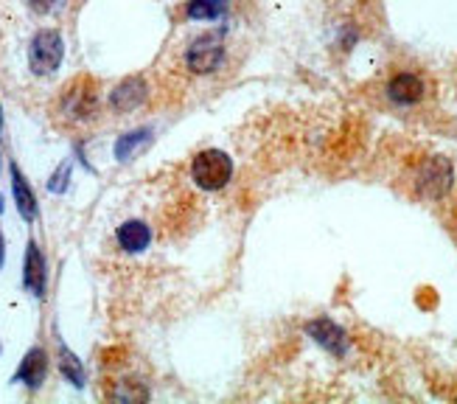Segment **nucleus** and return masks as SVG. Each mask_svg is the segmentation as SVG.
<instances>
[{
	"instance_id": "obj_1",
	"label": "nucleus",
	"mask_w": 457,
	"mask_h": 404,
	"mask_svg": "<svg viewBox=\"0 0 457 404\" xmlns=\"http://www.w3.org/2000/svg\"><path fill=\"white\" fill-rule=\"evenodd\" d=\"M230 172H233L230 157L225 152H216V149L200 152V155L194 157V166H191V174L196 180V186L205 189V191L222 189L230 180Z\"/></svg>"
},
{
	"instance_id": "obj_2",
	"label": "nucleus",
	"mask_w": 457,
	"mask_h": 404,
	"mask_svg": "<svg viewBox=\"0 0 457 404\" xmlns=\"http://www.w3.org/2000/svg\"><path fill=\"white\" fill-rule=\"evenodd\" d=\"M62 54H65V46H62V37H59V31H39L34 37L31 43V71L34 73H54L59 68V63H62Z\"/></svg>"
},
{
	"instance_id": "obj_3",
	"label": "nucleus",
	"mask_w": 457,
	"mask_h": 404,
	"mask_svg": "<svg viewBox=\"0 0 457 404\" xmlns=\"http://www.w3.org/2000/svg\"><path fill=\"white\" fill-rule=\"evenodd\" d=\"M220 59H222V43L216 39L213 34H205L200 39H194V46L188 48L186 54V63L191 71L196 73H208L213 71L216 65H220Z\"/></svg>"
},
{
	"instance_id": "obj_4",
	"label": "nucleus",
	"mask_w": 457,
	"mask_h": 404,
	"mask_svg": "<svg viewBox=\"0 0 457 404\" xmlns=\"http://www.w3.org/2000/svg\"><path fill=\"white\" fill-rule=\"evenodd\" d=\"M144 96H146V85L141 82V79H127V82H121L112 90L110 105L118 113H127V110H135L137 105H141Z\"/></svg>"
},
{
	"instance_id": "obj_5",
	"label": "nucleus",
	"mask_w": 457,
	"mask_h": 404,
	"mask_svg": "<svg viewBox=\"0 0 457 404\" xmlns=\"http://www.w3.org/2000/svg\"><path fill=\"white\" fill-rule=\"evenodd\" d=\"M387 90H390V98H393V101H399V105H415V101H419V98L424 96L421 79H419V76H412V73L395 76Z\"/></svg>"
},
{
	"instance_id": "obj_6",
	"label": "nucleus",
	"mask_w": 457,
	"mask_h": 404,
	"mask_svg": "<svg viewBox=\"0 0 457 404\" xmlns=\"http://www.w3.org/2000/svg\"><path fill=\"white\" fill-rule=\"evenodd\" d=\"M26 287L37 298H43V292H46V261H43V253L37 250L34 241L26 250Z\"/></svg>"
},
{
	"instance_id": "obj_7",
	"label": "nucleus",
	"mask_w": 457,
	"mask_h": 404,
	"mask_svg": "<svg viewBox=\"0 0 457 404\" xmlns=\"http://www.w3.org/2000/svg\"><path fill=\"white\" fill-rule=\"evenodd\" d=\"M46 368H48V359H46V351L43 349H31L23 359V366L17 371V379L26 382L29 388H37L39 382L46 376Z\"/></svg>"
},
{
	"instance_id": "obj_8",
	"label": "nucleus",
	"mask_w": 457,
	"mask_h": 404,
	"mask_svg": "<svg viewBox=\"0 0 457 404\" xmlns=\"http://www.w3.org/2000/svg\"><path fill=\"white\" fill-rule=\"evenodd\" d=\"M118 245H121L124 250L129 253H137V250H144L149 245V228L144 225V222H124L121 228H118Z\"/></svg>"
},
{
	"instance_id": "obj_9",
	"label": "nucleus",
	"mask_w": 457,
	"mask_h": 404,
	"mask_svg": "<svg viewBox=\"0 0 457 404\" xmlns=\"http://www.w3.org/2000/svg\"><path fill=\"white\" fill-rule=\"evenodd\" d=\"M12 177H14V202H17V208L20 214H23V219H34L37 216V206H34V194L31 189L26 186V180L23 174H20L17 169H12Z\"/></svg>"
},
{
	"instance_id": "obj_10",
	"label": "nucleus",
	"mask_w": 457,
	"mask_h": 404,
	"mask_svg": "<svg viewBox=\"0 0 457 404\" xmlns=\"http://www.w3.org/2000/svg\"><path fill=\"white\" fill-rule=\"evenodd\" d=\"M309 332L323 342V346H328L331 351H343V332L334 326V323H328V320H320V323H312L309 326Z\"/></svg>"
},
{
	"instance_id": "obj_11",
	"label": "nucleus",
	"mask_w": 457,
	"mask_h": 404,
	"mask_svg": "<svg viewBox=\"0 0 457 404\" xmlns=\"http://www.w3.org/2000/svg\"><path fill=\"white\" fill-rule=\"evenodd\" d=\"M146 144H149V132H146V130L129 132V135H124V138L115 144V157H118V160H129L137 149L146 147Z\"/></svg>"
},
{
	"instance_id": "obj_12",
	"label": "nucleus",
	"mask_w": 457,
	"mask_h": 404,
	"mask_svg": "<svg viewBox=\"0 0 457 404\" xmlns=\"http://www.w3.org/2000/svg\"><path fill=\"white\" fill-rule=\"evenodd\" d=\"M225 12V0H191L188 14L196 20H216Z\"/></svg>"
},
{
	"instance_id": "obj_13",
	"label": "nucleus",
	"mask_w": 457,
	"mask_h": 404,
	"mask_svg": "<svg viewBox=\"0 0 457 404\" xmlns=\"http://www.w3.org/2000/svg\"><path fill=\"white\" fill-rule=\"evenodd\" d=\"M59 366H62L65 376H68V379L73 382V385H82V382H85L82 366H79V362H76V357H73L71 351H65V349H62V362H59Z\"/></svg>"
},
{
	"instance_id": "obj_14",
	"label": "nucleus",
	"mask_w": 457,
	"mask_h": 404,
	"mask_svg": "<svg viewBox=\"0 0 457 404\" xmlns=\"http://www.w3.org/2000/svg\"><path fill=\"white\" fill-rule=\"evenodd\" d=\"M68 174H71V166H62V172H56V174L51 177V183H48V189H51V191H65V183H68Z\"/></svg>"
},
{
	"instance_id": "obj_15",
	"label": "nucleus",
	"mask_w": 457,
	"mask_h": 404,
	"mask_svg": "<svg viewBox=\"0 0 457 404\" xmlns=\"http://www.w3.org/2000/svg\"><path fill=\"white\" fill-rule=\"evenodd\" d=\"M0 265H4V236H0Z\"/></svg>"
},
{
	"instance_id": "obj_16",
	"label": "nucleus",
	"mask_w": 457,
	"mask_h": 404,
	"mask_svg": "<svg viewBox=\"0 0 457 404\" xmlns=\"http://www.w3.org/2000/svg\"><path fill=\"white\" fill-rule=\"evenodd\" d=\"M0 211H4V197H0Z\"/></svg>"
},
{
	"instance_id": "obj_17",
	"label": "nucleus",
	"mask_w": 457,
	"mask_h": 404,
	"mask_svg": "<svg viewBox=\"0 0 457 404\" xmlns=\"http://www.w3.org/2000/svg\"><path fill=\"white\" fill-rule=\"evenodd\" d=\"M0 127H4V115H0Z\"/></svg>"
}]
</instances>
